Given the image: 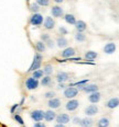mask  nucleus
<instances>
[{
  "label": "nucleus",
  "instance_id": "f257e3e1",
  "mask_svg": "<svg viewBox=\"0 0 119 127\" xmlns=\"http://www.w3.org/2000/svg\"><path fill=\"white\" fill-rule=\"evenodd\" d=\"M42 60H43V57L40 53H36L33 57V60H32V64H31L30 68L28 69V72H33L34 70L36 69H40L41 68V64H42Z\"/></svg>",
  "mask_w": 119,
  "mask_h": 127
},
{
  "label": "nucleus",
  "instance_id": "f03ea898",
  "mask_svg": "<svg viewBox=\"0 0 119 127\" xmlns=\"http://www.w3.org/2000/svg\"><path fill=\"white\" fill-rule=\"evenodd\" d=\"M29 22H30L31 25L33 26H41L43 24L44 22V18L43 15L41 14V13H33L32 15L30 17V20H29Z\"/></svg>",
  "mask_w": 119,
  "mask_h": 127
},
{
  "label": "nucleus",
  "instance_id": "7ed1b4c3",
  "mask_svg": "<svg viewBox=\"0 0 119 127\" xmlns=\"http://www.w3.org/2000/svg\"><path fill=\"white\" fill-rule=\"evenodd\" d=\"M24 84H25L26 90H35V89H38L40 82L38 79L33 78V77H29V78H26Z\"/></svg>",
  "mask_w": 119,
  "mask_h": 127
},
{
  "label": "nucleus",
  "instance_id": "20e7f679",
  "mask_svg": "<svg viewBox=\"0 0 119 127\" xmlns=\"http://www.w3.org/2000/svg\"><path fill=\"white\" fill-rule=\"evenodd\" d=\"M77 89L78 90H83L85 93H93V92H96V91H98V86L97 84H94V83H92V84H84V86H81V87H77Z\"/></svg>",
  "mask_w": 119,
  "mask_h": 127
},
{
  "label": "nucleus",
  "instance_id": "39448f33",
  "mask_svg": "<svg viewBox=\"0 0 119 127\" xmlns=\"http://www.w3.org/2000/svg\"><path fill=\"white\" fill-rule=\"evenodd\" d=\"M78 91L79 90L77 88H74V87H68L64 90V96L66 99H74L76 95L78 94Z\"/></svg>",
  "mask_w": 119,
  "mask_h": 127
},
{
  "label": "nucleus",
  "instance_id": "423d86ee",
  "mask_svg": "<svg viewBox=\"0 0 119 127\" xmlns=\"http://www.w3.org/2000/svg\"><path fill=\"white\" fill-rule=\"evenodd\" d=\"M30 117L34 122H42L44 120V112L42 110H34L30 113Z\"/></svg>",
  "mask_w": 119,
  "mask_h": 127
},
{
  "label": "nucleus",
  "instance_id": "0eeeda50",
  "mask_svg": "<svg viewBox=\"0 0 119 127\" xmlns=\"http://www.w3.org/2000/svg\"><path fill=\"white\" fill-rule=\"evenodd\" d=\"M76 54V51L75 48L73 47H65L62 52H61V57L64 59V58H71V57H74Z\"/></svg>",
  "mask_w": 119,
  "mask_h": 127
},
{
  "label": "nucleus",
  "instance_id": "6e6552de",
  "mask_svg": "<svg viewBox=\"0 0 119 127\" xmlns=\"http://www.w3.org/2000/svg\"><path fill=\"white\" fill-rule=\"evenodd\" d=\"M78 106H79V102L75 99H71L70 101L65 104V108L67 111H70V112H73V111L77 110Z\"/></svg>",
  "mask_w": 119,
  "mask_h": 127
},
{
  "label": "nucleus",
  "instance_id": "1a4fd4ad",
  "mask_svg": "<svg viewBox=\"0 0 119 127\" xmlns=\"http://www.w3.org/2000/svg\"><path fill=\"white\" fill-rule=\"evenodd\" d=\"M56 123L57 124H67V123H70V121H71V117H70V115L68 114H66V113H61L60 115H56Z\"/></svg>",
  "mask_w": 119,
  "mask_h": 127
},
{
  "label": "nucleus",
  "instance_id": "9d476101",
  "mask_svg": "<svg viewBox=\"0 0 119 127\" xmlns=\"http://www.w3.org/2000/svg\"><path fill=\"white\" fill-rule=\"evenodd\" d=\"M51 13H52V15L54 18H62V17H64V10H63V8L60 7V6L52 7Z\"/></svg>",
  "mask_w": 119,
  "mask_h": 127
},
{
  "label": "nucleus",
  "instance_id": "9b49d317",
  "mask_svg": "<svg viewBox=\"0 0 119 127\" xmlns=\"http://www.w3.org/2000/svg\"><path fill=\"white\" fill-rule=\"evenodd\" d=\"M70 77H71L70 73L61 71V72H57V75H56V81L59 83H65L66 81L70 80Z\"/></svg>",
  "mask_w": 119,
  "mask_h": 127
},
{
  "label": "nucleus",
  "instance_id": "f8f14e48",
  "mask_svg": "<svg viewBox=\"0 0 119 127\" xmlns=\"http://www.w3.org/2000/svg\"><path fill=\"white\" fill-rule=\"evenodd\" d=\"M43 25H44V29L45 30H53L55 26V21L53 18L51 17H46L45 19H44V22H43Z\"/></svg>",
  "mask_w": 119,
  "mask_h": 127
},
{
  "label": "nucleus",
  "instance_id": "ddd939ff",
  "mask_svg": "<svg viewBox=\"0 0 119 127\" xmlns=\"http://www.w3.org/2000/svg\"><path fill=\"white\" fill-rule=\"evenodd\" d=\"M98 113V106L95 104H92V105H88L86 108H85V114L87 116H94Z\"/></svg>",
  "mask_w": 119,
  "mask_h": 127
},
{
  "label": "nucleus",
  "instance_id": "4468645a",
  "mask_svg": "<svg viewBox=\"0 0 119 127\" xmlns=\"http://www.w3.org/2000/svg\"><path fill=\"white\" fill-rule=\"evenodd\" d=\"M100 97H102V94H100L98 91L93 92V93L89 94V96H88V101L91 102L92 104H96V103H98V102L100 101Z\"/></svg>",
  "mask_w": 119,
  "mask_h": 127
},
{
  "label": "nucleus",
  "instance_id": "2eb2a0df",
  "mask_svg": "<svg viewBox=\"0 0 119 127\" xmlns=\"http://www.w3.org/2000/svg\"><path fill=\"white\" fill-rule=\"evenodd\" d=\"M61 100L59 97H52V99L49 100V102H47V106L50 108H59L61 106Z\"/></svg>",
  "mask_w": 119,
  "mask_h": 127
},
{
  "label": "nucleus",
  "instance_id": "dca6fc26",
  "mask_svg": "<svg viewBox=\"0 0 119 127\" xmlns=\"http://www.w3.org/2000/svg\"><path fill=\"white\" fill-rule=\"evenodd\" d=\"M74 25H75L76 32H82V33H84V32L86 31V29H87V24H86L85 22H84L83 20L76 21V23H75Z\"/></svg>",
  "mask_w": 119,
  "mask_h": 127
},
{
  "label": "nucleus",
  "instance_id": "f3484780",
  "mask_svg": "<svg viewBox=\"0 0 119 127\" xmlns=\"http://www.w3.org/2000/svg\"><path fill=\"white\" fill-rule=\"evenodd\" d=\"M116 52V44L115 43H107L104 46V53L105 54H114Z\"/></svg>",
  "mask_w": 119,
  "mask_h": 127
},
{
  "label": "nucleus",
  "instance_id": "a211bd4d",
  "mask_svg": "<svg viewBox=\"0 0 119 127\" xmlns=\"http://www.w3.org/2000/svg\"><path fill=\"white\" fill-rule=\"evenodd\" d=\"M119 105V99L118 97H112L110 100H108L107 103H106V107L108 108H116Z\"/></svg>",
  "mask_w": 119,
  "mask_h": 127
},
{
  "label": "nucleus",
  "instance_id": "6ab92c4d",
  "mask_svg": "<svg viewBox=\"0 0 119 127\" xmlns=\"http://www.w3.org/2000/svg\"><path fill=\"white\" fill-rule=\"evenodd\" d=\"M56 118V113L52 110H49L46 112H44V120L46 122H52Z\"/></svg>",
  "mask_w": 119,
  "mask_h": 127
},
{
  "label": "nucleus",
  "instance_id": "aec40b11",
  "mask_svg": "<svg viewBox=\"0 0 119 127\" xmlns=\"http://www.w3.org/2000/svg\"><path fill=\"white\" fill-rule=\"evenodd\" d=\"M67 44H68L67 39H66L63 35H61L56 38V45L60 47V48H65V47L67 46Z\"/></svg>",
  "mask_w": 119,
  "mask_h": 127
},
{
  "label": "nucleus",
  "instance_id": "412c9836",
  "mask_svg": "<svg viewBox=\"0 0 119 127\" xmlns=\"http://www.w3.org/2000/svg\"><path fill=\"white\" fill-rule=\"evenodd\" d=\"M94 123V121L92 120L91 117H85V118H82L81 122H79V126L81 127H91Z\"/></svg>",
  "mask_w": 119,
  "mask_h": 127
},
{
  "label": "nucleus",
  "instance_id": "4be33fe9",
  "mask_svg": "<svg viewBox=\"0 0 119 127\" xmlns=\"http://www.w3.org/2000/svg\"><path fill=\"white\" fill-rule=\"evenodd\" d=\"M64 20H65V22L67 23V24L74 25L76 23V18H75V15L74 14H72V13H67V14H65L64 15Z\"/></svg>",
  "mask_w": 119,
  "mask_h": 127
},
{
  "label": "nucleus",
  "instance_id": "5701e85b",
  "mask_svg": "<svg viewBox=\"0 0 119 127\" xmlns=\"http://www.w3.org/2000/svg\"><path fill=\"white\" fill-rule=\"evenodd\" d=\"M97 56H98V54H97L95 51H88L85 53V55H84V58L87 60H95L97 58Z\"/></svg>",
  "mask_w": 119,
  "mask_h": 127
},
{
  "label": "nucleus",
  "instance_id": "b1692460",
  "mask_svg": "<svg viewBox=\"0 0 119 127\" xmlns=\"http://www.w3.org/2000/svg\"><path fill=\"white\" fill-rule=\"evenodd\" d=\"M35 49H36V52L38 53H44L45 52V49H46V45L44 42H42V41H38L35 43Z\"/></svg>",
  "mask_w": 119,
  "mask_h": 127
},
{
  "label": "nucleus",
  "instance_id": "393cba45",
  "mask_svg": "<svg viewBox=\"0 0 119 127\" xmlns=\"http://www.w3.org/2000/svg\"><path fill=\"white\" fill-rule=\"evenodd\" d=\"M41 86H43V87L52 86V78H51V76H43V78L41 79Z\"/></svg>",
  "mask_w": 119,
  "mask_h": 127
},
{
  "label": "nucleus",
  "instance_id": "a878e982",
  "mask_svg": "<svg viewBox=\"0 0 119 127\" xmlns=\"http://www.w3.org/2000/svg\"><path fill=\"white\" fill-rule=\"evenodd\" d=\"M110 124L109 118L107 117H102L100 120L97 122V127H108Z\"/></svg>",
  "mask_w": 119,
  "mask_h": 127
},
{
  "label": "nucleus",
  "instance_id": "bb28decb",
  "mask_svg": "<svg viewBox=\"0 0 119 127\" xmlns=\"http://www.w3.org/2000/svg\"><path fill=\"white\" fill-rule=\"evenodd\" d=\"M43 76H44V71L42 69H36V70H34L32 72V77L33 78H35V79H38V80L43 78Z\"/></svg>",
  "mask_w": 119,
  "mask_h": 127
},
{
  "label": "nucleus",
  "instance_id": "cd10ccee",
  "mask_svg": "<svg viewBox=\"0 0 119 127\" xmlns=\"http://www.w3.org/2000/svg\"><path fill=\"white\" fill-rule=\"evenodd\" d=\"M43 71H44V75L45 76H51V73L53 72V66L50 65V64H46L43 68Z\"/></svg>",
  "mask_w": 119,
  "mask_h": 127
},
{
  "label": "nucleus",
  "instance_id": "c85d7f7f",
  "mask_svg": "<svg viewBox=\"0 0 119 127\" xmlns=\"http://www.w3.org/2000/svg\"><path fill=\"white\" fill-rule=\"evenodd\" d=\"M75 39L76 42H84L86 39V35L84 33H82V32H76V35H75Z\"/></svg>",
  "mask_w": 119,
  "mask_h": 127
},
{
  "label": "nucleus",
  "instance_id": "c756f323",
  "mask_svg": "<svg viewBox=\"0 0 119 127\" xmlns=\"http://www.w3.org/2000/svg\"><path fill=\"white\" fill-rule=\"evenodd\" d=\"M81 57H71V58H64V59H57L59 63H65V62H79Z\"/></svg>",
  "mask_w": 119,
  "mask_h": 127
},
{
  "label": "nucleus",
  "instance_id": "7c9ffc66",
  "mask_svg": "<svg viewBox=\"0 0 119 127\" xmlns=\"http://www.w3.org/2000/svg\"><path fill=\"white\" fill-rule=\"evenodd\" d=\"M87 83H88V79H84V80L77 81V82L71 83L70 86H71V87H81V86H84V84H87Z\"/></svg>",
  "mask_w": 119,
  "mask_h": 127
},
{
  "label": "nucleus",
  "instance_id": "2f4dec72",
  "mask_svg": "<svg viewBox=\"0 0 119 127\" xmlns=\"http://www.w3.org/2000/svg\"><path fill=\"white\" fill-rule=\"evenodd\" d=\"M39 10H40V6L36 2H34V3L32 4H30V11L31 12H33V13H38L39 12Z\"/></svg>",
  "mask_w": 119,
  "mask_h": 127
},
{
  "label": "nucleus",
  "instance_id": "473e14b6",
  "mask_svg": "<svg viewBox=\"0 0 119 127\" xmlns=\"http://www.w3.org/2000/svg\"><path fill=\"white\" fill-rule=\"evenodd\" d=\"M13 118H14V121L17 122L18 124H20V125H24V121H23V118L21 117L19 114H14L13 115Z\"/></svg>",
  "mask_w": 119,
  "mask_h": 127
},
{
  "label": "nucleus",
  "instance_id": "72a5a7b5",
  "mask_svg": "<svg viewBox=\"0 0 119 127\" xmlns=\"http://www.w3.org/2000/svg\"><path fill=\"white\" fill-rule=\"evenodd\" d=\"M35 2L40 7H47L50 4V0H36Z\"/></svg>",
  "mask_w": 119,
  "mask_h": 127
},
{
  "label": "nucleus",
  "instance_id": "f704fd0d",
  "mask_svg": "<svg viewBox=\"0 0 119 127\" xmlns=\"http://www.w3.org/2000/svg\"><path fill=\"white\" fill-rule=\"evenodd\" d=\"M55 96V92L54 91H47V92H45L44 93V97L45 99H52V97H54Z\"/></svg>",
  "mask_w": 119,
  "mask_h": 127
},
{
  "label": "nucleus",
  "instance_id": "c9c22d12",
  "mask_svg": "<svg viewBox=\"0 0 119 127\" xmlns=\"http://www.w3.org/2000/svg\"><path fill=\"white\" fill-rule=\"evenodd\" d=\"M55 43H54V41H53V39H47V41L45 42V45H46V47H49V48H53V47L55 46L54 45Z\"/></svg>",
  "mask_w": 119,
  "mask_h": 127
},
{
  "label": "nucleus",
  "instance_id": "e433bc0d",
  "mask_svg": "<svg viewBox=\"0 0 119 127\" xmlns=\"http://www.w3.org/2000/svg\"><path fill=\"white\" fill-rule=\"evenodd\" d=\"M59 32H60L61 35H65V34H67V33H68L67 29H65L64 26H60V28H59Z\"/></svg>",
  "mask_w": 119,
  "mask_h": 127
},
{
  "label": "nucleus",
  "instance_id": "4c0bfd02",
  "mask_svg": "<svg viewBox=\"0 0 119 127\" xmlns=\"http://www.w3.org/2000/svg\"><path fill=\"white\" fill-rule=\"evenodd\" d=\"M47 39H50V35H49V34H46V33L41 34V41L42 42H44V43H45Z\"/></svg>",
  "mask_w": 119,
  "mask_h": 127
},
{
  "label": "nucleus",
  "instance_id": "58836bf2",
  "mask_svg": "<svg viewBox=\"0 0 119 127\" xmlns=\"http://www.w3.org/2000/svg\"><path fill=\"white\" fill-rule=\"evenodd\" d=\"M33 127H46V125L44 123H41V122H36L33 125Z\"/></svg>",
  "mask_w": 119,
  "mask_h": 127
},
{
  "label": "nucleus",
  "instance_id": "ea45409f",
  "mask_svg": "<svg viewBox=\"0 0 119 127\" xmlns=\"http://www.w3.org/2000/svg\"><path fill=\"white\" fill-rule=\"evenodd\" d=\"M19 106H20L19 104H14V105H12V107L10 108V112H11V114H13V113L15 112V110H17V108L19 107Z\"/></svg>",
  "mask_w": 119,
  "mask_h": 127
},
{
  "label": "nucleus",
  "instance_id": "a19ab883",
  "mask_svg": "<svg viewBox=\"0 0 119 127\" xmlns=\"http://www.w3.org/2000/svg\"><path fill=\"white\" fill-rule=\"evenodd\" d=\"M82 118H79V117H74L73 118V123L74 124H76V125H79V122H81Z\"/></svg>",
  "mask_w": 119,
  "mask_h": 127
},
{
  "label": "nucleus",
  "instance_id": "79ce46f5",
  "mask_svg": "<svg viewBox=\"0 0 119 127\" xmlns=\"http://www.w3.org/2000/svg\"><path fill=\"white\" fill-rule=\"evenodd\" d=\"M59 89H64L65 88V84L64 83H59V87H57Z\"/></svg>",
  "mask_w": 119,
  "mask_h": 127
},
{
  "label": "nucleus",
  "instance_id": "37998d69",
  "mask_svg": "<svg viewBox=\"0 0 119 127\" xmlns=\"http://www.w3.org/2000/svg\"><path fill=\"white\" fill-rule=\"evenodd\" d=\"M54 127H65V125L64 124H56Z\"/></svg>",
  "mask_w": 119,
  "mask_h": 127
},
{
  "label": "nucleus",
  "instance_id": "c03bdc74",
  "mask_svg": "<svg viewBox=\"0 0 119 127\" xmlns=\"http://www.w3.org/2000/svg\"><path fill=\"white\" fill-rule=\"evenodd\" d=\"M55 2H56V3H62L63 1H64V0H54Z\"/></svg>",
  "mask_w": 119,
  "mask_h": 127
},
{
  "label": "nucleus",
  "instance_id": "a18cd8bd",
  "mask_svg": "<svg viewBox=\"0 0 119 127\" xmlns=\"http://www.w3.org/2000/svg\"><path fill=\"white\" fill-rule=\"evenodd\" d=\"M26 2H28V3H29V2H30V0H26Z\"/></svg>",
  "mask_w": 119,
  "mask_h": 127
},
{
  "label": "nucleus",
  "instance_id": "49530a36",
  "mask_svg": "<svg viewBox=\"0 0 119 127\" xmlns=\"http://www.w3.org/2000/svg\"><path fill=\"white\" fill-rule=\"evenodd\" d=\"M23 127H24V126H23Z\"/></svg>",
  "mask_w": 119,
  "mask_h": 127
},
{
  "label": "nucleus",
  "instance_id": "de8ad7c7",
  "mask_svg": "<svg viewBox=\"0 0 119 127\" xmlns=\"http://www.w3.org/2000/svg\"><path fill=\"white\" fill-rule=\"evenodd\" d=\"M91 127H92V126H91Z\"/></svg>",
  "mask_w": 119,
  "mask_h": 127
}]
</instances>
